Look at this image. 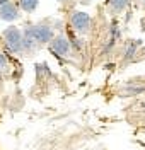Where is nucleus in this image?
Returning a JSON list of instances; mask_svg holds the SVG:
<instances>
[{
  "mask_svg": "<svg viewBox=\"0 0 145 150\" xmlns=\"http://www.w3.org/2000/svg\"><path fill=\"white\" fill-rule=\"evenodd\" d=\"M4 38H5V43H7V48L14 53H19L22 50V34L17 28H9L5 33H4Z\"/></svg>",
  "mask_w": 145,
  "mask_h": 150,
  "instance_id": "obj_1",
  "label": "nucleus"
},
{
  "mask_svg": "<svg viewBox=\"0 0 145 150\" xmlns=\"http://www.w3.org/2000/svg\"><path fill=\"white\" fill-rule=\"evenodd\" d=\"M29 33L38 45H45V43L53 41V29L50 26H33V28H29Z\"/></svg>",
  "mask_w": 145,
  "mask_h": 150,
  "instance_id": "obj_2",
  "label": "nucleus"
},
{
  "mask_svg": "<svg viewBox=\"0 0 145 150\" xmlns=\"http://www.w3.org/2000/svg\"><path fill=\"white\" fill-rule=\"evenodd\" d=\"M72 26L75 31L79 33H87L89 28H91V16L87 12H82V10H77L72 14V19H70Z\"/></svg>",
  "mask_w": 145,
  "mask_h": 150,
  "instance_id": "obj_3",
  "label": "nucleus"
},
{
  "mask_svg": "<svg viewBox=\"0 0 145 150\" xmlns=\"http://www.w3.org/2000/svg\"><path fill=\"white\" fill-rule=\"evenodd\" d=\"M51 51L58 56H68L72 51V43L65 36H58L51 41Z\"/></svg>",
  "mask_w": 145,
  "mask_h": 150,
  "instance_id": "obj_4",
  "label": "nucleus"
},
{
  "mask_svg": "<svg viewBox=\"0 0 145 150\" xmlns=\"http://www.w3.org/2000/svg\"><path fill=\"white\" fill-rule=\"evenodd\" d=\"M19 10L14 4H7V5L0 7V19L2 21H16V19H19Z\"/></svg>",
  "mask_w": 145,
  "mask_h": 150,
  "instance_id": "obj_5",
  "label": "nucleus"
},
{
  "mask_svg": "<svg viewBox=\"0 0 145 150\" xmlns=\"http://www.w3.org/2000/svg\"><path fill=\"white\" fill-rule=\"evenodd\" d=\"M38 2L39 0H19L22 10H26V12H33V10L38 7Z\"/></svg>",
  "mask_w": 145,
  "mask_h": 150,
  "instance_id": "obj_6",
  "label": "nucleus"
},
{
  "mask_svg": "<svg viewBox=\"0 0 145 150\" xmlns=\"http://www.w3.org/2000/svg\"><path fill=\"white\" fill-rule=\"evenodd\" d=\"M108 4L111 5V9L115 10H123L128 5V0H108Z\"/></svg>",
  "mask_w": 145,
  "mask_h": 150,
  "instance_id": "obj_7",
  "label": "nucleus"
},
{
  "mask_svg": "<svg viewBox=\"0 0 145 150\" xmlns=\"http://www.w3.org/2000/svg\"><path fill=\"white\" fill-rule=\"evenodd\" d=\"M137 53V43L135 41H130L128 45H126V51H125V58L126 60H130L132 56Z\"/></svg>",
  "mask_w": 145,
  "mask_h": 150,
  "instance_id": "obj_8",
  "label": "nucleus"
},
{
  "mask_svg": "<svg viewBox=\"0 0 145 150\" xmlns=\"http://www.w3.org/2000/svg\"><path fill=\"white\" fill-rule=\"evenodd\" d=\"M5 67H7V58L0 53V70H4Z\"/></svg>",
  "mask_w": 145,
  "mask_h": 150,
  "instance_id": "obj_9",
  "label": "nucleus"
},
{
  "mask_svg": "<svg viewBox=\"0 0 145 150\" xmlns=\"http://www.w3.org/2000/svg\"><path fill=\"white\" fill-rule=\"evenodd\" d=\"M74 45H75L79 50H82V48H84V41H82V39H74Z\"/></svg>",
  "mask_w": 145,
  "mask_h": 150,
  "instance_id": "obj_10",
  "label": "nucleus"
},
{
  "mask_svg": "<svg viewBox=\"0 0 145 150\" xmlns=\"http://www.w3.org/2000/svg\"><path fill=\"white\" fill-rule=\"evenodd\" d=\"M7 4H10L9 0H0V7H2V5H7Z\"/></svg>",
  "mask_w": 145,
  "mask_h": 150,
  "instance_id": "obj_11",
  "label": "nucleus"
}]
</instances>
